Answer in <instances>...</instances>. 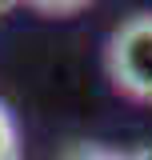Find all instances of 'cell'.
I'll return each instance as SVG.
<instances>
[{"mask_svg":"<svg viewBox=\"0 0 152 160\" xmlns=\"http://www.w3.org/2000/svg\"><path fill=\"white\" fill-rule=\"evenodd\" d=\"M124 160H152V144H140L136 152H128Z\"/></svg>","mask_w":152,"mask_h":160,"instance_id":"obj_5","label":"cell"},{"mask_svg":"<svg viewBox=\"0 0 152 160\" xmlns=\"http://www.w3.org/2000/svg\"><path fill=\"white\" fill-rule=\"evenodd\" d=\"M60 160H124V156H116V152H104V148H96V144H80V148H68Z\"/></svg>","mask_w":152,"mask_h":160,"instance_id":"obj_4","label":"cell"},{"mask_svg":"<svg viewBox=\"0 0 152 160\" xmlns=\"http://www.w3.org/2000/svg\"><path fill=\"white\" fill-rule=\"evenodd\" d=\"M0 160H20V132L4 100H0Z\"/></svg>","mask_w":152,"mask_h":160,"instance_id":"obj_2","label":"cell"},{"mask_svg":"<svg viewBox=\"0 0 152 160\" xmlns=\"http://www.w3.org/2000/svg\"><path fill=\"white\" fill-rule=\"evenodd\" d=\"M24 4L36 8V12H44V16H72L80 8H88L92 0H24Z\"/></svg>","mask_w":152,"mask_h":160,"instance_id":"obj_3","label":"cell"},{"mask_svg":"<svg viewBox=\"0 0 152 160\" xmlns=\"http://www.w3.org/2000/svg\"><path fill=\"white\" fill-rule=\"evenodd\" d=\"M104 68L116 92L152 104V12L120 20L104 44Z\"/></svg>","mask_w":152,"mask_h":160,"instance_id":"obj_1","label":"cell"},{"mask_svg":"<svg viewBox=\"0 0 152 160\" xmlns=\"http://www.w3.org/2000/svg\"><path fill=\"white\" fill-rule=\"evenodd\" d=\"M16 4H24V0H0V16H8V12H12Z\"/></svg>","mask_w":152,"mask_h":160,"instance_id":"obj_6","label":"cell"}]
</instances>
